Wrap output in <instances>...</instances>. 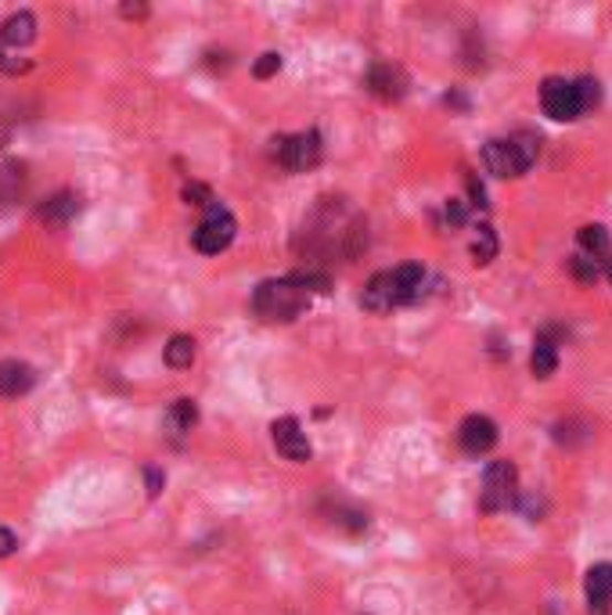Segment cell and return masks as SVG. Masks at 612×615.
<instances>
[{
  "label": "cell",
  "mask_w": 612,
  "mask_h": 615,
  "mask_svg": "<svg viewBox=\"0 0 612 615\" xmlns=\"http://www.w3.org/2000/svg\"><path fill=\"white\" fill-rule=\"evenodd\" d=\"M310 306V288L299 277H282V282H263L253 296V310L267 325H288Z\"/></svg>",
  "instance_id": "6da1fadb"
},
{
  "label": "cell",
  "mask_w": 612,
  "mask_h": 615,
  "mask_svg": "<svg viewBox=\"0 0 612 615\" xmlns=\"http://www.w3.org/2000/svg\"><path fill=\"white\" fill-rule=\"evenodd\" d=\"M537 159V141L530 134H516V137H497L483 148V162L494 177L508 180V177H523Z\"/></svg>",
  "instance_id": "7a4b0ae2"
},
{
  "label": "cell",
  "mask_w": 612,
  "mask_h": 615,
  "mask_svg": "<svg viewBox=\"0 0 612 615\" xmlns=\"http://www.w3.org/2000/svg\"><path fill=\"white\" fill-rule=\"evenodd\" d=\"M519 497V471L511 460H494L483 471V489H479V508L486 515L494 511H508Z\"/></svg>",
  "instance_id": "3957f363"
},
{
  "label": "cell",
  "mask_w": 612,
  "mask_h": 615,
  "mask_svg": "<svg viewBox=\"0 0 612 615\" xmlns=\"http://www.w3.org/2000/svg\"><path fill=\"white\" fill-rule=\"evenodd\" d=\"M234 231H239L234 216L220 202H213L210 209H205L202 223L194 227V248L205 253V256H220L234 242Z\"/></svg>",
  "instance_id": "277c9868"
},
{
  "label": "cell",
  "mask_w": 612,
  "mask_h": 615,
  "mask_svg": "<svg viewBox=\"0 0 612 615\" xmlns=\"http://www.w3.org/2000/svg\"><path fill=\"white\" fill-rule=\"evenodd\" d=\"M274 159L285 166L288 173H303L314 170L321 162V137L314 130L310 134H296V137H277L274 141Z\"/></svg>",
  "instance_id": "5b68a950"
},
{
  "label": "cell",
  "mask_w": 612,
  "mask_h": 615,
  "mask_svg": "<svg viewBox=\"0 0 612 615\" xmlns=\"http://www.w3.org/2000/svg\"><path fill=\"white\" fill-rule=\"evenodd\" d=\"M540 105L555 119V123H573L583 116V105H580V91L573 79H562V76H551L545 79V87H540Z\"/></svg>",
  "instance_id": "8992f818"
},
{
  "label": "cell",
  "mask_w": 612,
  "mask_h": 615,
  "mask_svg": "<svg viewBox=\"0 0 612 615\" xmlns=\"http://www.w3.org/2000/svg\"><path fill=\"white\" fill-rule=\"evenodd\" d=\"M271 439L277 446V454L296 460V465H303V460H310V439H306L303 425L296 422V417H277V422L271 425Z\"/></svg>",
  "instance_id": "52a82bcc"
},
{
  "label": "cell",
  "mask_w": 612,
  "mask_h": 615,
  "mask_svg": "<svg viewBox=\"0 0 612 615\" xmlns=\"http://www.w3.org/2000/svg\"><path fill=\"white\" fill-rule=\"evenodd\" d=\"M457 443H462V450L472 454V457L490 454L497 446V425L490 422V417L472 414L462 422V428H457Z\"/></svg>",
  "instance_id": "ba28073f"
},
{
  "label": "cell",
  "mask_w": 612,
  "mask_h": 615,
  "mask_svg": "<svg viewBox=\"0 0 612 615\" xmlns=\"http://www.w3.org/2000/svg\"><path fill=\"white\" fill-rule=\"evenodd\" d=\"M389 274V291H393V306H408L422 296V282H425V271L419 263H403L397 271H386Z\"/></svg>",
  "instance_id": "9c48e42d"
},
{
  "label": "cell",
  "mask_w": 612,
  "mask_h": 615,
  "mask_svg": "<svg viewBox=\"0 0 612 615\" xmlns=\"http://www.w3.org/2000/svg\"><path fill=\"white\" fill-rule=\"evenodd\" d=\"M36 385V371L22 360H0V396H25Z\"/></svg>",
  "instance_id": "30bf717a"
},
{
  "label": "cell",
  "mask_w": 612,
  "mask_h": 615,
  "mask_svg": "<svg viewBox=\"0 0 612 615\" xmlns=\"http://www.w3.org/2000/svg\"><path fill=\"white\" fill-rule=\"evenodd\" d=\"M588 605H591V615H609V608H612V565H594L588 572Z\"/></svg>",
  "instance_id": "8fae6325"
},
{
  "label": "cell",
  "mask_w": 612,
  "mask_h": 615,
  "mask_svg": "<svg viewBox=\"0 0 612 615\" xmlns=\"http://www.w3.org/2000/svg\"><path fill=\"white\" fill-rule=\"evenodd\" d=\"M368 87L379 97H386V102H397V97H403V91H408V79H403V73L393 65H374L368 76Z\"/></svg>",
  "instance_id": "7c38bea8"
},
{
  "label": "cell",
  "mask_w": 612,
  "mask_h": 615,
  "mask_svg": "<svg viewBox=\"0 0 612 615\" xmlns=\"http://www.w3.org/2000/svg\"><path fill=\"white\" fill-rule=\"evenodd\" d=\"M0 40H4L8 47H25L36 40V19L30 15V11H19V15L4 19V25H0Z\"/></svg>",
  "instance_id": "4fadbf2b"
},
{
  "label": "cell",
  "mask_w": 612,
  "mask_h": 615,
  "mask_svg": "<svg viewBox=\"0 0 612 615\" xmlns=\"http://www.w3.org/2000/svg\"><path fill=\"white\" fill-rule=\"evenodd\" d=\"M76 213H80V199L76 194H68V191L54 194L48 205H40V220H44L48 227H65Z\"/></svg>",
  "instance_id": "5bb4252c"
},
{
  "label": "cell",
  "mask_w": 612,
  "mask_h": 615,
  "mask_svg": "<svg viewBox=\"0 0 612 615\" xmlns=\"http://www.w3.org/2000/svg\"><path fill=\"white\" fill-rule=\"evenodd\" d=\"M360 303H365V310L371 314H389L393 310V291H389V274H374L368 288H365V296H360Z\"/></svg>",
  "instance_id": "9a60e30c"
},
{
  "label": "cell",
  "mask_w": 612,
  "mask_h": 615,
  "mask_svg": "<svg viewBox=\"0 0 612 615\" xmlns=\"http://www.w3.org/2000/svg\"><path fill=\"white\" fill-rule=\"evenodd\" d=\"M580 248H583V259H594V263H605L612 253V242H609V231L591 223V227H580Z\"/></svg>",
  "instance_id": "2e32d148"
},
{
  "label": "cell",
  "mask_w": 612,
  "mask_h": 615,
  "mask_svg": "<svg viewBox=\"0 0 612 615\" xmlns=\"http://www.w3.org/2000/svg\"><path fill=\"white\" fill-rule=\"evenodd\" d=\"M530 368H534L537 379H551L555 368H559V349H555V342H551V339H545V335H540L537 346H534Z\"/></svg>",
  "instance_id": "e0dca14e"
},
{
  "label": "cell",
  "mask_w": 612,
  "mask_h": 615,
  "mask_svg": "<svg viewBox=\"0 0 612 615\" xmlns=\"http://www.w3.org/2000/svg\"><path fill=\"white\" fill-rule=\"evenodd\" d=\"M166 363L177 371H184L194 363V339H188V335H173L170 346H166Z\"/></svg>",
  "instance_id": "ac0fdd59"
},
{
  "label": "cell",
  "mask_w": 612,
  "mask_h": 615,
  "mask_svg": "<svg viewBox=\"0 0 612 615\" xmlns=\"http://www.w3.org/2000/svg\"><path fill=\"white\" fill-rule=\"evenodd\" d=\"M194 422H199V407H194V400H177L170 414H166V425H170L177 436L180 432H191Z\"/></svg>",
  "instance_id": "d6986e66"
},
{
  "label": "cell",
  "mask_w": 612,
  "mask_h": 615,
  "mask_svg": "<svg viewBox=\"0 0 612 615\" xmlns=\"http://www.w3.org/2000/svg\"><path fill=\"white\" fill-rule=\"evenodd\" d=\"M494 253H497L494 231H490V227H479V237L472 242V256H476V263H490Z\"/></svg>",
  "instance_id": "ffe728a7"
},
{
  "label": "cell",
  "mask_w": 612,
  "mask_h": 615,
  "mask_svg": "<svg viewBox=\"0 0 612 615\" xmlns=\"http://www.w3.org/2000/svg\"><path fill=\"white\" fill-rule=\"evenodd\" d=\"M577 91H580V105H583V112L594 108V105H598V97H602V91H598V79H591V76L577 79Z\"/></svg>",
  "instance_id": "44dd1931"
},
{
  "label": "cell",
  "mask_w": 612,
  "mask_h": 615,
  "mask_svg": "<svg viewBox=\"0 0 612 615\" xmlns=\"http://www.w3.org/2000/svg\"><path fill=\"white\" fill-rule=\"evenodd\" d=\"M277 68H282V54L267 51V54H260V62L253 65V73H256V79H271Z\"/></svg>",
  "instance_id": "7402d4cb"
},
{
  "label": "cell",
  "mask_w": 612,
  "mask_h": 615,
  "mask_svg": "<svg viewBox=\"0 0 612 615\" xmlns=\"http://www.w3.org/2000/svg\"><path fill=\"white\" fill-rule=\"evenodd\" d=\"M15 548H19V540H15V533H11V529H4V526H0V558L15 554Z\"/></svg>",
  "instance_id": "603a6c76"
},
{
  "label": "cell",
  "mask_w": 612,
  "mask_h": 615,
  "mask_svg": "<svg viewBox=\"0 0 612 615\" xmlns=\"http://www.w3.org/2000/svg\"><path fill=\"white\" fill-rule=\"evenodd\" d=\"M25 68H30V65L19 62V59H8V54L0 51V73H11V76H15V73H25Z\"/></svg>",
  "instance_id": "cb8c5ba5"
},
{
  "label": "cell",
  "mask_w": 612,
  "mask_h": 615,
  "mask_svg": "<svg viewBox=\"0 0 612 615\" xmlns=\"http://www.w3.org/2000/svg\"><path fill=\"white\" fill-rule=\"evenodd\" d=\"M159 489H162V471L148 468V497H159Z\"/></svg>",
  "instance_id": "d4e9b609"
}]
</instances>
